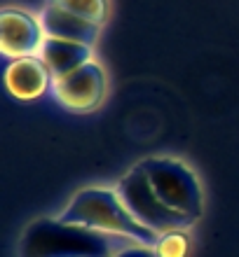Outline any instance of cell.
<instances>
[{
  "label": "cell",
  "mask_w": 239,
  "mask_h": 257,
  "mask_svg": "<svg viewBox=\"0 0 239 257\" xmlns=\"http://www.w3.org/2000/svg\"><path fill=\"white\" fill-rule=\"evenodd\" d=\"M138 243L122 234H103L77 224H63L56 217H42L24 231L19 257H117Z\"/></svg>",
  "instance_id": "obj_1"
},
{
  "label": "cell",
  "mask_w": 239,
  "mask_h": 257,
  "mask_svg": "<svg viewBox=\"0 0 239 257\" xmlns=\"http://www.w3.org/2000/svg\"><path fill=\"white\" fill-rule=\"evenodd\" d=\"M63 224H77L103 234H122L136 238L143 245H155L160 234L141 224L124 206L115 187H85L75 192L68 206L56 215Z\"/></svg>",
  "instance_id": "obj_2"
},
{
  "label": "cell",
  "mask_w": 239,
  "mask_h": 257,
  "mask_svg": "<svg viewBox=\"0 0 239 257\" xmlns=\"http://www.w3.org/2000/svg\"><path fill=\"white\" fill-rule=\"evenodd\" d=\"M152 190L171 210L197 222L204 213V192L195 171L176 157H148L138 164Z\"/></svg>",
  "instance_id": "obj_3"
},
{
  "label": "cell",
  "mask_w": 239,
  "mask_h": 257,
  "mask_svg": "<svg viewBox=\"0 0 239 257\" xmlns=\"http://www.w3.org/2000/svg\"><path fill=\"white\" fill-rule=\"evenodd\" d=\"M115 190L120 194V199L124 201V206L129 208L131 215L136 217L141 224H145L148 229L157 231V234H167V231L174 229H190L195 224V220L171 210L160 199L157 192L152 190L145 171L138 164L117 180Z\"/></svg>",
  "instance_id": "obj_4"
},
{
  "label": "cell",
  "mask_w": 239,
  "mask_h": 257,
  "mask_svg": "<svg viewBox=\"0 0 239 257\" xmlns=\"http://www.w3.org/2000/svg\"><path fill=\"white\" fill-rule=\"evenodd\" d=\"M52 94L66 110L89 112L101 105L106 96V73L99 61H87L73 73L52 82Z\"/></svg>",
  "instance_id": "obj_5"
},
{
  "label": "cell",
  "mask_w": 239,
  "mask_h": 257,
  "mask_svg": "<svg viewBox=\"0 0 239 257\" xmlns=\"http://www.w3.org/2000/svg\"><path fill=\"white\" fill-rule=\"evenodd\" d=\"M47 33L40 24V17H33L26 10L5 7L0 12V52L7 59L38 56Z\"/></svg>",
  "instance_id": "obj_6"
},
{
  "label": "cell",
  "mask_w": 239,
  "mask_h": 257,
  "mask_svg": "<svg viewBox=\"0 0 239 257\" xmlns=\"http://www.w3.org/2000/svg\"><path fill=\"white\" fill-rule=\"evenodd\" d=\"M5 89L17 101H38L47 91H52V75L40 61V56L14 59L5 68Z\"/></svg>",
  "instance_id": "obj_7"
},
{
  "label": "cell",
  "mask_w": 239,
  "mask_h": 257,
  "mask_svg": "<svg viewBox=\"0 0 239 257\" xmlns=\"http://www.w3.org/2000/svg\"><path fill=\"white\" fill-rule=\"evenodd\" d=\"M40 17V24L45 28L47 38H59V40H70V42H80L87 47H94L99 40V24L85 19L80 14H73L63 7L56 5H45Z\"/></svg>",
  "instance_id": "obj_8"
},
{
  "label": "cell",
  "mask_w": 239,
  "mask_h": 257,
  "mask_svg": "<svg viewBox=\"0 0 239 257\" xmlns=\"http://www.w3.org/2000/svg\"><path fill=\"white\" fill-rule=\"evenodd\" d=\"M40 61L47 66L52 82L63 77V75L73 73L75 68H80L82 63L92 61V47L80 45V42H70V40H59V38H47L42 42L40 52Z\"/></svg>",
  "instance_id": "obj_9"
},
{
  "label": "cell",
  "mask_w": 239,
  "mask_h": 257,
  "mask_svg": "<svg viewBox=\"0 0 239 257\" xmlns=\"http://www.w3.org/2000/svg\"><path fill=\"white\" fill-rule=\"evenodd\" d=\"M45 5H56L63 7L73 14H80L85 19L94 21L101 26L106 17H108V0H47Z\"/></svg>",
  "instance_id": "obj_10"
},
{
  "label": "cell",
  "mask_w": 239,
  "mask_h": 257,
  "mask_svg": "<svg viewBox=\"0 0 239 257\" xmlns=\"http://www.w3.org/2000/svg\"><path fill=\"white\" fill-rule=\"evenodd\" d=\"M157 257H188L190 252V236L188 229H174L167 234H160L157 243L152 245Z\"/></svg>",
  "instance_id": "obj_11"
},
{
  "label": "cell",
  "mask_w": 239,
  "mask_h": 257,
  "mask_svg": "<svg viewBox=\"0 0 239 257\" xmlns=\"http://www.w3.org/2000/svg\"><path fill=\"white\" fill-rule=\"evenodd\" d=\"M117 257H157L150 245H134V248H127L124 252H120Z\"/></svg>",
  "instance_id": "obj_12"
}]
</instances>
